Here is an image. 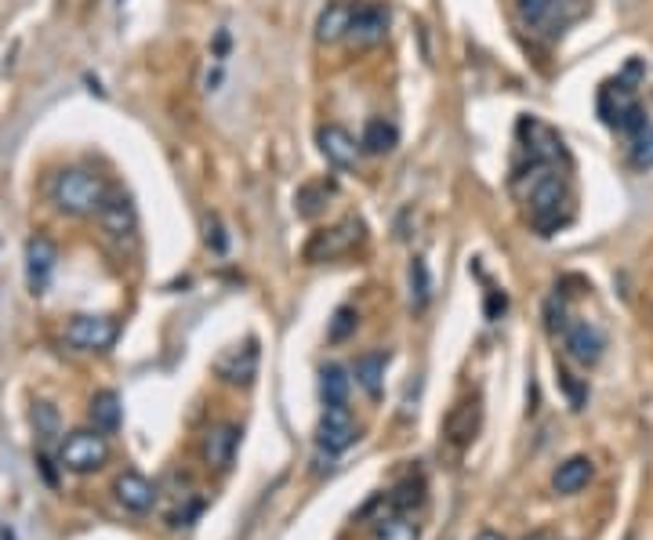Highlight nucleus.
<instances>
[{"instance_id": "16", "label": "nucleus", "mask_w": 653, "mask_h": 540, "mask_svg": "<svg viewBox=\"0 0 653 540\" xmlns=\"http://www.w3.org/2000/svg\"><path fill=\"white\" fill-rule=\"evenodd\" d=\"M215 370L222 381H229V385H251L258 374V345L247 341L240 348H229V352L218 359Z\"/></svg>"}, {"instance_id": "8", "label": "nucleus", "mask_w": 653, "mask_h": 540, "mask_svg": "<svg viewBox=\"0 0 653 540\" xmlns=\"http://www.w3.org/2000/svg\"><path fill=\"white\" fill-rule=\"evenodd\" d=\"M389 37V11L381 4H353V22H348V44L356 51L378 48Z\"/></svg>"}, {"instance_id": "22", "label": "nucleus", "mask_w": 653, "mask_h": 540, "mask_svg": "<svg viewBox=\"0 0 653 540\" xmlns=\"http://www.w3.org/2000/svg\"><path fill=\"white\" fill-rule=\"evenodd\" d=\"M87 418H92V424L98 432H117L120 429V418H123V407H120V396L117 392H98V396L92 399V407H87Z\"/></svg>"}, {"instance_id": "12", "label": "nucleus", "mask_w": 653, "mask_h": 540, "mask_svg": "<svg viewBox=\"0 0 653 540\" xmlns=\"http://www.w3.org/2000/svg\"><path fill=\"white\" fill-rule=\"evenodd\" d=\"M317 145H320L323 160L331 167H337V171H353L356 160H359V145H356L353 134L342 128V123H323V128L317 131Z\"/></svg>"}, {"instance_id": "28", "label": "nucleus", "mask_w": 653, "mask_h": 540, "mask_svg": "<svg viewBox=\"0 0 653 540\" xmlns=\"http://www.w3.org/2000/svg\"><path fill=\"white\" fill-rule=\"evenodd\" d=\"M323 204H326V185H306V189L298 193V211H301L306 218L320 215Z\"/></svg>"}, {"instance_id": "18", "label": "nucleus", "mask_w": 653, "mask_h": 540, "mask_svg": "<svg viewBox=\"0 0 653 540\" xmlns=\"http://www.w3.org/2000/svg\"><path fill=\"white\" fill-rule=\"evenodd\" d=\"M236 446H240V429L236 424H215L204 435V460L211 468H229L236 457Z\"/></svg>"}, {"instance_id": "32", "label": "nucleus", "mask_w": 653, "mask_h": 540, "mask_svg": "<svg viewBox=\"0 0 653 540\" xmlns=\"http://www.w3.org/2000/svg\"><path fill=\"white\" fill-rule=\"evenodd\" d=\"M476 540H504V537H501V533H494V530H483Z\"/></svg>"}, {"instance_id": "19", "label": "nucleus", "mask_w": 653, "mask_h": 540, "mask_svg": "<svg viewBox=\"0 0 653 540\" xmlns=\"http://www.w3.org/2000/svg\"><path fill=\"white\" fill-rule=\"evenodd\" d=\"M385 370H389V352H364L353 367L356 385L364 388L370 399H381V392H385Z\"/></svg>"}, {"instance_id": "7", "label": "nucleus", "mask_w": 653, "mask_h": 540, "mask_svg": "<svg viewBox=\"0 0 653 540\" xmlns=\"http://www.w3.org/2000/svg\"><path fill=\"white\" fill-rule=\"evenodd\" d=\"M359 240H364V221L345 218L342 225H334V229H323L312 236L306 247V262H334V257L353 251Z\"/></svg>"}, {"instance_id": "20", "label": "nucleus", "mask_w": 653, "mask_h": 540, "mask_svg": "<svg viewBox=\"0 0 653 540\" xmlns=\"http://www.w3.org/2000/svg\"><path fill=\"white\" fill-rule=\"evenodd\" d=\"M592 476H595V468L589 457H570V460H562L556 468V476H551V490L562 493V497H573V493H581L589 487Z\"/></svg>"}, {"instance_id": "9", "label": "nucleus", "mask_w": 653, "mask_h": 540, "mask_svg": "<svg viewBox=\"0 0 653 540\" xmlns=\"http://www.w3.org/2000/svg\"><path fill=\"white\" fill-rule=\"evenodd\" d=\"M55 265H59V247H55L48 236H29L26 240V284L29 295H44L55 276Z\"/></svg>"}, {"instance_id": "14", "label": "nucleus", "mask_w": 653, "mask_h": 540, "mask_svg": "<svg viewBox=\"0 0 653 540\" xmlns=\"http://www.w3.org/2000/svg\"><path fill=\"white\" fill-rule=\"evenodd\" d=\"M112 493H117L120 508L134 512V515H145L156 504V487L142 476V471H123V476H117Z\"/></svg>"}, {"instance_id": "34", "label": "nucleus", "mask_w": 653, "mask_h": 540, "mask_svg": "<svg viewBox=\"0 0 653 540\" xmlns=\"http://www.w3.org/2000/svg\"><path fill=\"white\" fill-rule=\"evenodd\" d=\"M531 540H545V537H531Z\"/></svg>"}, {"instance_id": "23", "label": "nucleus", "mask_w": 653, "mask_h": 540, "mask_svg": "<svg viewBox=\"0 0 653 540\" xmlns=\"http://www.w3.org/2000/svg\"><path fill=\"white\" fill-rule=\"evenodd\" d=\"M375 540H422V526L407 512L381 515L375 523Z\"/></svg>"}, {"instance_id": "3", "label": "nucleus", "mask_w": 653, "mask_h": 540, "mask_svg": "<svg viewBox=\"0 0 653 540\" xmlns=\"http://www.w3.org/2000/svg\"><path fill=\"white\" fill-rule=\"evenodd\" d=\"M106 460H109V443L106 432L98 429H76L59 446V465L66 471H73V476H92V471L106 468Z\"/></svg>"}, {"instance_id": "17", "label": "nucleus", "mask_w": 653, "mask_h": 540, "mask_svg": "<svg viewBox=\"0 0 653 540\" xmlns=\"http://www.w3.org/2000/svg\"><path fill=\"white\" fill-rule=\"evenodd\" d=\"M348 22H353V4L348 0H326V8L317 19V44L331 48L348 37Z\"/></svg>"}, {"instance_id": "2", "label": "nucleus", "mask_w": 653, "mask_h": 540, "mask_svg": "<svg viewBox=\"0 0 653 540\" xmlns=\"http://www.w3.org/2000/svg\"><path fill=\"white\" fill-rule=\"evenodd\" d=\"M109 185L103 182V175H95L92 167H66L55 175L51 182V204L59 215L70 218H95L98 207L106 204Z\"/></svg>"}, {"instance_id": "10", "label": "nucleus", "mask_w": 653, "mask_h": 540, "mask_svg": "<svg viewBox=\"0 0 653 540\" xmlns=\"http://www.w3.org/2000/svg\"><path fill=\"white\" fill-rule=\"evenodd\" d=\"M562 341H567V352L573 363L581 367H595L603 359V348H606V337L595 323L589 320H578V323H567L562 326Z\"/></svg>"}, {"instance_id": "29", "label": "nucleus", "mask_w": 653, "mask_h": 540, "mask_svg": "<svg viewBox=\"0 0 653 540\" xmlns=\"http://www.w3.org/2000/svg\"><path fill=\"white\" fill-rule=\"evenodd\" d=\"M356 323H359V316H356L353 309H348V305H345V309H337V312H334V320H331V331H326V337H331L334 345H337V341H345V337L356 331Z\"/></svg>"}, {"instance_id": "31", "label": "nucleus", "mask_w": 653, "mask_h": 540, "mask_svg": "<svg viewBox=\"0 0 653 540\" xmlns=\"http://www.w3.org/2000/svg\"><path fill=\"white\" fill-rule=\"evenodd\" d=\"M556 8V0H520V11H523V19L526 22H545L548 19V11Z\"/></svg>"}, {"instance_id": "30", "label": "nucleus", "mask_w": 653, "mask_h": 540, "mask_svg": "<svg viewBox=\"0 0 653 540\" xmlns=\"http://www.w3.org/2000/svg\"><path fill=\"white\" fill-rule=\"evenodd\" d=\"M418 501H422V482H414V479L400 482V487L392 490V508L396 512H407L411 504H418Z\"/></svg>"}, {"instance_id": "1", "label": "nucleus", "mask_w": 653, "mask_h": 540, "mask_svg": "<svg viewBox=\"0 0 653 540\" xmlns=\"http://www.w3.org/2000/svg\"><path fill=\"white\" fill-rule=\"evenodd\" d=\"M512 189H515V196L526 204V211H531L534 229L542 236H551L559 225H567L562 207H567L570 196H567V182H562V175L556 171V164L526 160V167L515 171Z\"/></svg>"}, {"instance_id": "5", "label": "nucleus", "mask_w": 653, "mask_h": 540, "mask_svg": "<svg viewBox=\"0 0 653 540\" xmlns=\"http://www.w3.org/2000/svg\"><path fill=\"white\" fill-rule=\"evenodd\" d=\"M599 117L610 123L614 131H625V134H632L646 123L643 106H639L636 92L625 81H610L599 87Z\"/></svg>"}, {"instance_id": "15", "label": "nucleus", "mask_w": 653, "mask_h": 540, "mask_svg": "<svg viewBox=\"0 0 653 540\" xmlns=\"http://www.w3.org/2000/svg\"><path fill=\"white\" fill-rule=\"evenodd\" d=\"M520 134H523V139H531V142H526V153H531V160H548V164H559L562 160V139L548 128V123L526 117L520 123Z\"/></svg>"}, {"instance_id": "13", "label": "nucleus", "mask_w": 653, "mask_h": 540, "mask_svg": "<svg viewBox=\"0 0 653 540\" xmlns=\"http://www.w3.org/2000/svg\"><path fill=\"white\" fill-rule=\"evenodd\" d=\"M479 424H483V407H479V399H476V396L458 399L454 407H450L447 421H443V435H447L450 446H468L472 439H476Z\"/></svg>"}, {"instance_id": "33", "label": "nucleus", "mask_w": 653, "mask_h": 540, "mask_svg": "<svg viewBox=\"0 0 653 540\" xmlns=\"http://www.w3.org/2000/svg\"><path fill=\"white\" fill-rule=\"evenodd\" d=\"M0 540H15V533H11V530H0Z\"/></svg>"}, {"instance_id": "24", "label": "nucleus", "mask_w": 653, "mask_h": 540, "mask_svg": "<svg viewBox=\"0 0 653 540\" xmlns=\"http://www.w3.org/2000/svg\"><path fill=\"white\" fill-rule=\"evenodd\" d=\"M320 399H323V407H345L348 374L342 367H323L320 370Z\"/></svg>"}, {"instance_id": "6", "label": "nucleus", "mask_w": 653, "mask_h": 540, "mask_svg": "<svg viewBox=\"0 0 653 540\" xmlns=\"http://www.w3.org/2000/svg\"><path fill=\"white\" fill-rule=\"evenodd\" d=\"M120 326L112 316H73L66 323V341H70L76 352H106V348L117 345Z\"/></svg>"}, {"instance_id": "11", "label": "nucleus", "mask_w": 653, "mask_h": 540, "mask_svg": "<svg viewBox=\"0 0 653 540\" xmlns=\"http://www.w3.org/2000/svg\"><path fill=\"white\" fill-rule=\"evenodd\" d=\"M317 443L326 454H345L356 443V421L348 407H323V418L317 424Z\"/></svg>"}, {"instance_id": "26", "label": "nucleus", "mask_w": 653, "mask_h": 540, "mask_svg": "<svg viewBox=\"0 0 653 540\" xmlns=\"http://www.w3.org/2000/svg\"><path fill=\"white\" fill-rule=\"evenodd\" d=\"M632 164L639 171H650L653 167V123L650 120L639 131H632Z\"/></svg>"}, {"instance_id": "25", "label": "nucleus", "mask_w": 653, "mask_h": 540, "mask_svg": "<svg viewBox=\"0 0 653 540\" xmlns=\"http://www.w3.org/2000/svg\"><path fill=\"white\" fill-rule=\"evenodd\" d=\"M429 298H432L429 265H425V257H414V262H411V309L425 312V309H429Z\"/></svg>"}, {"instance_id": "21", "label": "nucleus", "mask_w": 653, "mask_h": 540, "mask_svg": "<svg viewBox=\"0 0 653 540\" xmlns=\"http://www.w3.org/2000/svg\"><path fill=\"white\" fill-rule=\"evenodd\" d=\"M400 145V131L396 123L385 120V117H370L367 128H364V139H359V149L370 153V156H389L392 149Z\"/></svg>"}, {"instance_id": "4", "label": "nucleus", "mask_w": 653, "mask_h": 540, "mask_svg": "<svg viewBox=\"0 0 653 540\" xmlns=\"http://www.w3.org/2000/svg\"><path fill=\"white\" fill-rule=\"evenodd\" d=\"M95 218H98V229H103V236L112 247L131 251V247L139 243V211H134L128 193H109Z\"/></svg>"}, {"instance_id": "27", "label": "nucleus", "mask_w": 653, "mask_h": 540, "mask_svg": "<svg viewBox=\"0 0 653 540\" xmlns=\"http://www.w3.org/2000/svg\"><path fill=\"white\" fill-rule=\"evenodd\" d=\"M33 424H37L40 439H55L59 435V410H55L51 403H37V410H33Z\"/></svg>"}]
</instances>
